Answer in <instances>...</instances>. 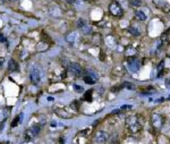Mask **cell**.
<instances>
[{"mask_svg":"<svg viewBox=\"0 0 170 144\" xmlns=\"http://www.w3.org/2000/svg\"><path fill=\"white\" fill-rule=\"evenodd\" d=\"M0 144H1V143H0Z\"/></svg>","mask_w":170,"mask_h":144,"instance_id":"e575fe53","label":"cell"},{"mask_svg":"<svg viewBox=\"0 0 170 144\" xmlns=\"http://www.w3.org/2000/svg\"><path fill=\"white\" fill-rule=\"evenodd\" d=\"M135 17H136L137 19H140V21H145V19L147 18L145 13H143L142 10H137V12L135 13Z\"/></svg>","mask_w":170,"mask_h":144,"instance_id":"5bb4252c","label":"cell"},{"mask_svg":"<svg viewBox=\"0 0 170 144\" xmlns=\"http://www.w3.org/2000/svg\"><path fill=\"white\" fill-rule=\"evenodd\" d=\"M56 114L59 116V117L61 118H69L70 116H72V112H67V110H66V108H57L56 110Z\"/></svg>","mask_w":170,"mask_h":144,"instance_id":"9c48e42d","label":"cell"},{"mask_svg":"<svg viewBox=\"0 0 170 144\" xmlns=\"http://www.w3.org/2000/svg\"><path fill=\"white\" fill-rule=\"evenodd\" d=\"M105 43H107L110 48H115V45H116V41H115V39H114L112 37H108V38L105 39Z\"/></svg>","mask_w":170,"mask_h":144,"instance_id":"9a60e30c","label":"cell"},{"mask_svg":"<svg viewBox=\"0 0 170 144\" xmlns=\"http://www.w3.org/2000/svg\"><path fill=\"white\" fill-rule=\"evenodd\" d=\"M41 77H42V72L39 67H34L31 72V81L34 85H38L41 82Z\"/></svg>","mask_w":170,"mask_h":144,"instance_id":"3957f363","label":"cell"},{"mask_svg":"<svg viewBox=\"0 0 170 144\" xmlns=\"http://www.w3.org/2000/svg\"><path fill=\"white\" fill-rule=\"evenodd\" d=\"M94 140H95L96 144H105L108 141V134L102 131L98 132L94 136Z\"/></svg>","mask_w":170,"mask_h":144,"instance_id":"5b68a950","label":"cell"},{"mask_svg":"<svg viewBox=\"0 0 170 144\" xmlns=\"http://www.w3.org/2000/svg\"><path fill=\"white\" fill-rule=\"evenodd\" d=\"M126 108H127V109H129V108H131V105H123V109H126Z\"/></svg>","mask_w":170,"mask_h":144,"instance_id":"1f68e13d","label":"cell"},{"mask_svg":"<svg viewBox=\"0 0 170 144\" xmlns=\"http://www.w3.org/2000/svg\"><path fill=\"white\" fill-rule=\"evenodd\" d=\"M128 32H129L131 34H133V35H135V37H140V35H141V32H140L136 27H134V26L128 27Z\"/></svg>","mask_w":170,"mask_h":144,"instance_id":"2e32d148","label":"cell"},{"mask_svg":"<svg viewBox=\"0 0 170 144\" xmlns=\"http://www.w3.org/2000/svg\"><path fill=\"white\" fill-rule=\"evenodd\" d=\"M114 70H118V72H119V76H123V75H125V69H124L121 66L115 67V68H114Z\"/></svg>","mask_w":170,"mask_h":144,"instance_id":"44dd1931","label":"cell"},{"mask_svg":"<svg viewBox=\"0 0 170 144\" xmlns=\"http://www.w3.org/2000/svg\"><path fill=\"white\" fill-rule=\"evenodd\" d=\"M109 12L114 16H121L123 15V8L118 1H112L109 5Z\"/></svg>","mask_w":170,"mask_h":144,"instance_id":"277c9868","label":"cell"},{"mask_svg":"<svg viewBox=\"0 0 170 144\" xmlns=\"http://www.w3.org/2000/svg\"><path fill=\"white\" fill-rule=\"evenodd\" d=\"M84 25H85V22H84V21H83L82 18H81V19H78V23H77V26H78L79 28H82V27L84 26Z\"/></svg>","mask_w":170,"mask_h":144,"instance_id":"cb8c5ba5","label":"cell"},{"mask_svg":"<svg viewBox=\"0 0 170 144\" xmlns=\"http://www.w3.org/2000/svg\"><path fill=\"white\" fill-rule=\"evenodd\" d=\"M81 30H82V33H83V34H85V35L91 34L92 33V26H89V25H86V24L82 27Z\"/></svg>","mask_w":170,"mask_h":144,"instance_id":"ac0fdd59","label":"cell"},{"mask_svg":"<svg viewBox=\"0 0 170 144\" xmlns=\"http://www.w3.org/2000/svg\"><path fill=\"white\" fill-rule=\"evenodd\" d=\"M74 88L77 90V91H83V88H81V86H77V85H74Z\"/></svg>","mask_w":170,"mask_h":144,"instance_id":"4316f807","label":"cell"},{"mask_svg":"<svg viewBox=\"0 0 170 144\" xmlns=\"http://www.w3.org/2000/svg\"><path fill=\"white\" fill-rule=\"evenodd\" d=\"M85 74H87V75H90L92 79H94V81H98L99 79V75L95 73V72H93V70H90V69H86L85 70Z\"/></svg>","mask_w":170,"mask_h":144,"instance_id":"d6986e66","label":"cell"},{"mask_svg":"<svg viewBox=\"0 0 170 144\" xmlns=\"http://www.w3.org/2000/svg\"><path fill=\"white\" fill-rule=\"evenodd\" d=\"M5 1H6V0H0V3H3Z\"/></svg>","mask_w":170,"mask_h":144,"instance_id":"836d02e7","label":"cell"},{"mask_svg":"<svg viewBox=\"0 0 170 144\" xmlns=\"http://www.w3.org/2000/svg\"><path fill=\"white\" fill-rule=\"evenodd\" d=\"M78 40V33L76 32V31H74V32H69L67 35H66V41L67 42H69V43H75L76 41Z\"/></svg>","mask_w":170,"mask_h":144,"instance_id":"ba28073f","label":"cell"},{"mask_svg":"<svg viewBox=\"0 0 170 144\" xmlns=\"http://www.w3.org/2000/svg\"><path fill=\"white\" fill-rule=\"evenodd\" d=\"M136 54H137L136 48H134V47H128V48H127V50H126V56H127V57L133 58V57H136Z\"/></svg>","mask_w":170,"mask_h":144,"instance_id":"30bf717a","label":"cell"},{"mask_svg":"<svg viewBox=\"0 0 170 144\" xmlns=\"http://www.w3.org/2000/svg\"><path fill=\"white\" fill-rule=\"evenodd\" d=\"M127 66H128V69H129L131 72L136 73V72L141 68V60H140L137 57L129 58L128 61H127Z\"/></svg>","mask_w":170,"mask_h":144,"instance_id":"7a4b0ae2","label":"cell"},{"mask_svg":"<svg viewBox=\"0 0 170 144\" xmlns=\"http://www.w3.org/2000/svg\"><path fill=\"white\" fill-rule=\"evenodd\" d=\"M84 100L85 101H87V102H90L92 100V91H87L85 93V95H84Z\"/></svg>","mask_w":170,"mask_h":144,"instance_id":"ffe728a7","label":"cell"},{"mask_svg":"<svg viewBox=\"0 0 170 144\" xmlns=\"http://www.w3.org/2000/svg\"><path fill=\"white\" fill-rule=\"evenodd\" d=\"M131 6L133 7H140V6H142V1L141 0H134V1H131Z\"/></svg>","mask_w":170,"mask_h":144,"instance_id":"603a6c76","label":"cell"},{"mask_svg":"<svg viewBox=\"0 0 170 144\" xmlns=\"http://www.w3.org/2000/svg\"><path fill=\"white\" fill-rule=\"evenodd\" d=\"M152 124H153V126L157 130H160L162 127V125H163V118H162V116L159 115V114H154L152 116Z\"/></svg>","mask_w":170,"mask_h":144,"instance_id":"8992f818","label":"cell"},{"mask_svg":"<svg viewBox=\"0 0 170 144\" xmlns=\"http://www.w3.org/2000/svg\"><path fill=\"white\" fill-rule=\"evenodd\" d=\"M153 2H154V5H156L157 7L161 8V9H163V7H167V8H168V5L166 3L164 0H153Z\"/></svg>","mask_w":170,"mask_h":144,"instance_id":"4fadbf2b","label":"cell"},{"mask_svg":"<svg viewBox=\"0 0 170 144\" xmlns=\"http://www.w3.org/2000/svg\"><path fill=\"white\" fill-rule=\"evenodd\" d=\"M163 66H164V61L162 60L160 64H159V67H158V70H159V73H161V70H162V68H163Z\"/></svg>","mask_w":170,"mask_h":144,"instance_id":"484cf974","label":"cell"},{"mask_svg":"<svg viewBox=\"0 0 170 144\" xmlns=\"http://www.w3.org/2000/svg\"><path fill=\"white\" fill-rule=\"evenodd\" d=\"M0 41H1V42H5V41H6V39H5V37H3L2 34H0Z\"/></svg>","mask_w":170,"mask_h":144,"instance_id":"f1b7e54d","label":"cell"},{"mask_svg":"<svg viewBox=\"0 0 170 144\" xmlns=\"http://www.w3.org/2000/svg\"><path fill=\"white\" fill-rule=\"evenodd\" d=\"M66 1H67V2H69V3H75L77 0H66Z\"/></svg>","mask_w":170,"mask_h":144,"instance_id":"4dcf8cb0","label":"cell"},{"mask_svg":"<svg viewBox=\"0 0 170 144\" xmlns=\"http://www.w3.org/2000/svg\"><path fill=\"white\" fill-rule=\"evenodd\" d=\"M8 69H9L10 72H15V70H17V69H18V65H17V63H16L14 59H10V60H9Z\"/></svg>","mask_w":170,"mask_h":144,"instance_id":"7c38bea8","label":"cell"},{"mask_svg":"<svg viewBox=\"0 0 170 144\" xmlns=\"http://www.w3.org/2000/svg\"><path fill=\"white\" fill-rule=\"evenodd\" d=\"M19 124V119H18V116L15 118V120L13 121V124H12V127H15L16 125H18Z\"/></svg>","mask_w":170,"mask_h":144,"instance_id":"d4e9b609","label":"cell"},{"mask_svg":"<svg viewBox=\"0 0 170 144\" xmlns=\"http://www.w3.org/2000/svg\"><path fill=\"white\" fill-rule=\"evenodd\" d=\"M120 112V110L119 109H115L114 111H112V115H115V114H119Z\"/></svg>","mask_w":170,"mask_h":144,"instance_id":"f546056e","label":"cell"},{"mask_svg":"<svg viewBox=\"0 0 170 144\" xmlns=\"http://www.w3.org/2000/svg\"><path fill=\"white\" fill-rule=\"evenodd\" d=\"M83 79H84V82H85L86 84H91V85L92 84H95V82H96V81H94V79H92L90 75H87V74H85V75L83 76Z\"/></svg>","mask_w":170,"mask_h":144,"instance_id":"e0dca14e","label":"cell"},{"mask_svg":"<svg viewBox=\"0 0 170 144\" xmlns=\"http://www.w3.org/2000/svg\"><path fill=\"white\" fill-rule=\"evenodd\" d=\"M126 127L131 133H137V132L141 131L142 125H141L140 120L137 119L136 116H129V117L126 119Z\"/></svg>","mask_w":170,"mask_h":144,"instance_id":"6da1fadb","label":"cell"},{"mask_svg":"<svg viewBox=\"0 0 170 144\" xmlns=\"http://www.w3.org/2000/svg\"><path fill=\"white\" fill-rule=\"evenodd\" d=\"M68 70H69L73 75L78 76V75H81V73H82V67H81L78 64H70L69 67H68Z\"/></svg>","mask_w":170,"mask_h":144,"instance_id":"52a82bcc","label":"cell"},{"mask_svg":"<svg viewBox=\"0 0 170 144\" xmlns=\"http://www.w3.org/2000/svg\"><path fill=\"white\" fill-rule=\"evenodd\" d=\"M123 88H127V89H131V90H134V89H135V86H134L131 83H129V82H125V83L123 84Z\"/></svg>","mask_w":170,"mask_h":144,"instance_id":"7402d4cb","label":"cell"},{"mask_svg":"<svg viewBox=\"0 0 170 144\" xmlns=\"http://www.w3.org/2000/svg\"><path fill=\"white\" fill-rule=\"evenodd\" d=\"M65 143V140H63V138H60V144H64Z\"/></svg>","mask_w":170,"mask_h":144,"instance_id":"d6a6232c","label":"cell"},{"mask_svg":"<svg viewBox=\"0 0 170 144\" xmlns=\"http://www.w3.org/2000/svg\"><path fill=\"white\" fill-rule=\"evenodd\" d=\"M34 136H35V133L33 132V130L31 128V130H27L26 132H25V140L26 141H32L33 138H34Z\"/></svg>","mask_w":170,"mask_h":144,"instance_id":"8fae6325","label":"cell"},{"mask_svg":"<svg viewBox=\"0 0 170 144\" xmlns=\"http://www.w3.org/2000/svg\"><path fill=\"white\" fill-rule=\"evenodd\" d=\"M18 119H19V124H22V123H23V114H21V115H19Z\"/></svg>","mask_w":170,"mask_h":144,"instance_id":"83f0119b","label":"cell"}]
</instances>
